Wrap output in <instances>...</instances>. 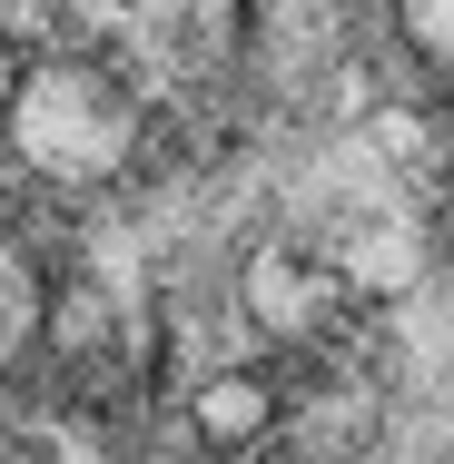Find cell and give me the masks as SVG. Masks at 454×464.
Masks as SVG:
<instances>
[{
	"label": "cell",
	"mask_w": 454,
	"mask_h": 464,
	"mask_svg": "<svg viewBox=\"0 0 454 464\" xmlns=\"http://www.w3.org/2000/svg\"><path fill=\"white\" fill-rule=\"evenodd\" d=\"M10 149L60 188L119 179L129 149H139V99L90 60H40L20 80V109H10Z\"/></svg>",
	"instance_id": "obj_1"
},
{
	"label": "cell",
	"mask_w": 454,
	"mask_h": 464,
	"mask_svg": "<svg viewBox=\"0 0 454 464\" xmlns=\"http://www.w3.org/2000/svg\"><path fill=\"white\" fill-rule=\"evenodd\" d=\"M237 296H247V316H257L267 336H316V316H326V306H346V286L326 277V267H306L296 247H267V257L247 267Z\"/></svg>",
	"instance_id": "obj_2"
},
{
	"label": "cell",
	"mask_w": 454,
	"mask_h": 464,
	"mask_svg": "<svg viewBox=\"0 0 454 464\" xmlns=\"http://www.w3.org/2000/svg\"><path fill=\"white\" fill-rule=\"evenodd\" d=\"M188 425L217 445V455H237V445H257L276 425V395H267V375H208L198 395H188Z\"/></svg>",
	"instance_id": "obj_3"
},
{
	"label": "cell",
	"mask_w": 454,
	"mask_h": 464,
	"mask_svg": "<svg viewBox=\"0 0 454 464\" xmlns=\"http://www.w3.org/2000/svg\"><path fill=\"white\" fill-rule=\"evenodd\" d=\"M30 336H40V267H30V247L0 227V375L30 356Z\"/></svg>",
	"instance_id": "obj_4"
},
{
	"label": "cell",
	"mask_w": 454,
	"mask_h": 464,
	"mask_svg": "<svg viewBox=\"0 0 454 464\" xmlns=\"http://www.w3.org/2000/svg\"><path fill=\"white\" fill-rule=\"evenodd\" d=\"M415 277V247H405V227H375L346 247V286H405Z\"/></svg>",
	"instance_id": "obj_5"
},
{
	"label": "cell",
	"mask_w": 454,
	"mask_h": 464,
	"mask_svg": "<svg viewBox=\"0 0 454 464\" xmlns=\"http://www.w3.org/2000/svg\"><path fill=\"white\" fill-rule=\"evenodd\" d=\"M395 30H405V40L454 80V0H395Z\"/></svg>",
	"instance_id": "obj_6"
},
{
	"label": "cell",
	"mask_w": 454,
	"mask_h": 464,
	"mask_svg": "<svg viewBox=\"0 0 454 464\" xmlns=\"http://www.w3.org/2000/svg\"><path fill=\"white\" fill-rule=\"evenodd\" d=\"M365 139H375L385 159H425V119H415V109H375V119H365Z\"/></svg>",
	"instance_id": "obj_7"
},
{
	"label": "cell",
	"mask_w": 454,
	"mask_h": 464,
	"mask_svg": "<svg viewBox=\"0 0 454 464\" xmlns=\"http://www.w3.org/2000/svg\"><path fill=\"white\" fill-rule=\"evenodd\" d=\"M20 80H30V70H20V50L0 40V129H10V109H20Z\"/></svg>",
	"instance_id": "obj_8"
}]
</instances>
